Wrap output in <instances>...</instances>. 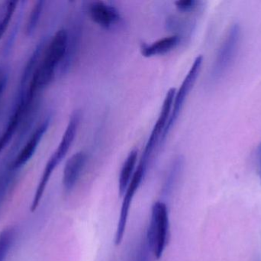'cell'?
Segmentation results:
<instances>
[{"instance_id": "cell-19", "label": "cell", "mask_w": 261, "mask_h": 261, "mask_svg": "<svg viewBox=\"0 0 261 261\" xmlns=\"http://www.w3.org/2000/svg\"><path fill=\"white\" fill-rule=\"evenodd\" d=\"M260 177H261V176H260Z\"/></svg>"}, {"instance_id": "cell-6", "label": "cell", "mask_w": 261, "mask_h": 261, "mask_svg": "<svg viewBox=\"0 0 261 261\" xmlns=\"http://www.w3.org/2000/svg\"><path fill=\"white\" fill-rule=\"evenodd\" d=\"M147 169H148L147 167L138 163L135 173H134L133 176L130 179L129 185L127 187L126 191H125L124 196H122L120 215H119L116 234H115L114 243L116 246L120 245L122 241H123L125 230H126L127 223H128L130 206H132V203L137 191L139 188L141 182L144 180Z\"/></svg>"}, {"instance_id": "cell-2", "label": "cell", "mask_w": 261, "mask_h": 261, "mask_svg": "<svg viewBox=\"0 0 261 261\" xmlns=\"http://www.w3.org/2000/svg\"><path fill=\"white\" fill-rule=\"evenodd\" d=\"M170 219L167 205L161 201L153 204L150 223L147 232V242L153 257L159 260L168 243Z\"/></svg>"}, {"instance_id": "cell-8", "label": "cell", "mask_w": 261, "mask_h": 261, "mask_svg": "<svg viewBox=\"0 0 261 261\" xmlns=\"http://www.w3.org/2000/svg\"><path fill=\"white\" fill-rule=\"evenodd\" d=\"M89 17L93 22L106 29L119 24L121 15L117 8L103 1H94L87 6Z\"/></svg>"}, {"instance_id": "cell-1", "label": "cell", "mask_w": 261, "mask_h": 261, "mask_svg": "<svg viewBox=\"0 0 261 261\" xmlns=\"http://www.w3.org/2000/svg\"><path fill=\"white\" fill-rule=\"evenodd\" d=\"M68 30L61 29L52 37L44 48L42 58L40 60L28 84V88L39 93L49 85L55 78L57 70L65 58L68 46Z\"/></svg>"}, {"instance_id": "cell-5", "label": "cell", "mask_w": 261, "mask_h": 261, "mask_svg": "<svg viewBox=\"0 0 261 261\" xmlns=\"http://www.w3.org/2000/svg\"><path fill=\"white\" fill-rule=\"evenodd\" d=\"M240 39V26L238 24H234L230 28L218 51L212 68L211 77L213 80H218L222 78L229 68L237 54Z\"/></svg>"}, {"instance_id": "cell-4", "label": "cell", "mask_w": 261, "mask_h": 261, "mask_svg": "<svg viewBox=\"0 0 261 261\" xmlns=\"http://www.w3.org/2000/svg\"><path fill=\"white\" fill-rule=\"evenodd\" d=\"M176 91V88L171 87L166 93L159 116L152 129L148 140L144 147V151L139 160L140 163L141 162L144 165L149 167L155 152L161 149V139L170 118Z\"/></svg>"}, {"instance_id": "cell-11", "label": "cell", "mask_w": 261, "mask_h": 261, "mask_svg": "<svg viewBox=\"0 0 261 261\" xmlns=\"http://www.w3.org/2000/svg\"><path fill=\"white\" fill-rule=\"evenodd\" d=\"M59 164V161L52 154L47 160L45 167H44L41 179H40L38 186H37L36 191H35V195H34L32 205H31V211H32V212H34L39 206L40 202H41V199L44 196L47 184H48L49 181L51 178L52 174H53L54 172L56 170Z\"/></svg>"}, {"instance_id": "cell-18", "label": "cell", "mask_w": 261, "mask_h": 261, "mask_svg": "<svg viewBox=\"0 0 261 261\" xmlns=\"http://www.w3.org/2000/svg\"><path fill=\"white\" fill-rule=\"evenodd\" d=\"M8 76L7 74L5 72L3 68L0 67V98L3 95L6 88V84H7Z\"/></svg>"}, {"instance_id": "cell-10", "label": "cell", "mask_w": 261, "mask_h": 261, "mask_svg": "<svg viewBox=\"0 0 261 261\" xmlns=\"http://www.w3.org/2000/svg\"><path fill=\"white\" fill-rule=\"evenodd\" d=\"M181 40L182 38L180 36L173 34L170 36L164 37L161 39L156 40L151 44L142 43L140 50L142 56L145 58H152V57L164 55L171 52L179 45Z\"/></svg>"}, {"instance_id": "cell-17", "label": "cell", "mask_w": 261, "mask_h": 261, "mask_svg": "<svg viewBox=\"0 0 261 261\" xmlns=\"http://www.w3.org/2000/svg\"><path fill=\"white\" fill-rule=\"evenodd\" d=\"M176 9L184 13H194L201 12L203 8V3L197 0H178L174 2Z\"/></svg>"}, {"instance_id": "cell-13", "label": "cell", "mask_w": 261, "mask_h": 261, "mask_svg": "<svg viewBox=\"0 0 261 261\" xmlns=\"http://www.w3.org/2000/svg\"><path fill=\"white\" fill-rule=\"evenodd\" d=\"M18 2L4 1L0 3V40L6 33L16 10Z\"/></svg>"}, {"instance_id": "cell-16", "label": "cell", "mask_w": 261, "mask_h": 261, "mask_svg": "<svg viewBox=\"0 0 261 261\" xmlns=\"http://www.w3.org/2000/svg\"><path fill=\"white\" fill-rule=\"evenodd\" d=\"M15 172L9 170L7 167L6 171L0 173V206L6 199V196L12 186Z\"/></svg>"}, {"instance_id": "cell-9", "label": "cell", "mask_w": 261, "mask_h": 261, "mask_svg": "<svg viewBox=\"0 0 261 261\" xmlns=\"http://www.w3.org/2000/svg\"><path fill=\"white\" fill-rule=\"evenodd\" d=\"M87 162L85 152L79 151L72 155L64 165L62 184L66 192H70L81 178Z\"/></svg>"}, {"instance_id": "cell-15", "label": "cell", "mask_w": 261, "mask_h": 261, "mask_svg": "<svg viewBox=\"0 0 261 261\" xmlns=\"http://www.w3.org/2000/svg\"><path fill=\"white\" fill-rule=\"evenodd\" d=\"M44 1H37L32 7L26 23L25 33L28 36H31L35 32L44 9Z\"/></svg>"}, {"instance_id": "cell-3", "label": "cell", "mask_w": 261, "mask_h": 261, "mask_svg": "<svg viewBox=\"0 0 261 261\" xmlns=\"http://www.w3.org/2000/svg\"><path fill=\"white\" fill-rule=\"evenodd\" d=\"M202 63H203V56L199 55L195 58L193 64L190 67L188 73L184 78V81L181 83L180 87L179 89H176V93H175L174 100H173V107H172L171 113H170V118L167 122V127H166L165 131L163 135L162 139L161 142V148L166 139L168 136L169 133L171 131L175 124L177 121L182 108L184 107L186 101L190 95V92L193 90L198 77L202 68Z\"/></svg>"}, {"instance_id": "cell-14", "label": "cell", "mask_w": 261, "mask_h": 261, "mask_svg": "<svg viewBox=\"0 0 261 261\" xmlns=\"http://www.w3.org/2000/svg\"><path fill=\"white\" fill-rule=\"evenodd\" d=\"M16 229L7 227L0 232V261H5L15 242Z\"/></svg>"}, {"instance_id": "cell-7", "label": "cell", "mask_w": 261, "mask_h": 261, "mask_svg": "<svg viewBox=\"0 0 261 261\" xmlns=\"http://www.w3.org/2000/svg\"><path fill=\"white\" fill-rule=\"evenodd\" d=\"M49 124H50V120H45L34 130L24 147L21 149L18 154L14 158L13 160L8 165L9 170L14 172L18 171L32 159L43 136L48 130Z\"/></svg>"}, {"instance_id": "cell-12", "label": "cell", "mask_w": 261, "mask_h": 261, "mask_svg": "<svg viewBox=\"0 0 261 261\" xmlns=\"http://www.w3.org/2000/svg\"><path fill=\"white\" fill-rule=\"evenodd\" d=\"M138 156V150L137 149L132 150L121 169L119 178V193L121 198L125 194L127 187L129 185L130 179L136 170Z\"/></svg>"}]
</instances>
